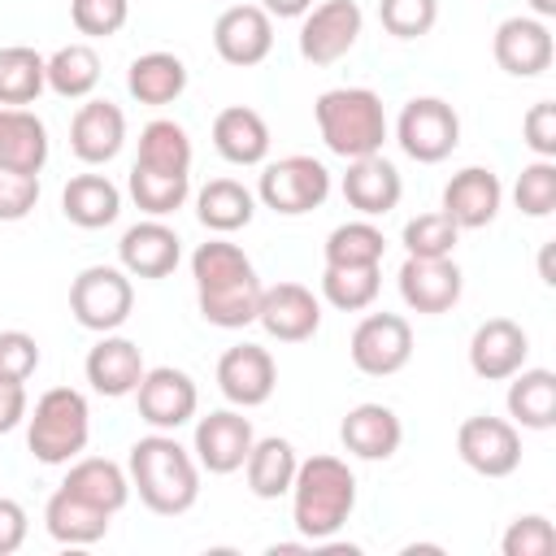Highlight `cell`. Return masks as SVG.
Here are the masks:
<instances>
[{
  "label": "cell",
  "mask_w": 556,
  "mask_h": 556,
  "mask_svg": "<svg viewBox=\"0 0 556 556\" xmlns=\"http://www.w3.org/2000/svg\"><path fill=\"white\" fill-rule=\"evenodd\" d=\"M130 491L156 517H182L200 500V460L174 439V430H152L130 443L126 456Z\"/></svg>",
  "instance_id": "cell-1"
},
{
  "label": "cell",
  "mask_w": 556,
  "mask_h": 556,
  "mask_svg": "<svg viewBox=\"0 0 556 556\" xmlns=\"http://www.w3.org/2000/svg\"><path fill=\"white\" fill-rule=\"evenodd\" d=\"M287 495L291 521L304 543H330L356 508V473L339 456H308L295 465V482Z\"/></svg>",
  "instance_id": "cell-2"
},
{
  "label": "cell",
  "mask_w": 556,
  "mask_h": 556,
  "mask_svg": "<svg viewBox=\"0 0 556 556\" xmlns=\"http://www.w3.org/2000/svg\"><path fill=\"white\" fill-rule=\"evenodd\" d=\"M313 122H317L321 143L343 161L382 152V143L391 135L382 96L369 91V87H330V91H321L313 100Z\"/></svg>",
  "instance_id": "cell-3"
},
{
  "label": "cell",
  "mask_w": 556,
  "mask_h": 556,
  "mask_svg": "<svg viewBox=\"0 0 556 556\" xmlns=\"http://www.w3.org/2000/svg\"><path fill=\"white\" fill-rule=\"evenodd\" d=\"M91 439L87 395L74 387H48L26 413V447L39 465H70Z\"/></svg>",
  "instance_id": "cell-4"
},
{
  "label": "cell",
  "mask_w": 556,
  "mask_h": 556,
  "mask_svg": "<svg viewBox=\"0 0 556 556\" xmlns=\"http://www.w3.org/2000/svg\"><path fill=\"white\" fill-rule=\"evenodd\" d=\"M330 195V169L317 156L291 152L278 161L261 165V182H256V200L265 208H274L278 217H304L313 208H321Z\"/></svg>",
  "instance_id": "cell-5"
},
{
  "label": "cell",
  "mask_w": 556,
  "mask_h": 556,
  "mask_svg": "<svg viewBox=\"0 0 556 556\" xmlns=\"http://www.w3.org/2000/svg\"><path fill=\"white\" fill-rule=\"evenodd\" d=\"M135 308V282L122 265H87L70 282V313L83 330L109 334L122 330Z\"/></svg>",
  "instance_id": "cell-6"
},
{
  "label": "cell",
  "mask_w": 556,
  "mask_h": 556,
  "mask_svg": "<svg viewBox=\"0 0 556 556\" xmlns=\"http://www.w3.org/2000/svg\"><path fill=\"white\" fill-rule=\"evenodd\" d=\"M395 143L417 165H439L460 143V117L439 96H413L395 117Z\"/></svg>",
  "instance_id": "cell-7"
},
{
  "label": "cell",
  "mask_w": 556,
  "mask_h": 556,
  "mask_svg": "<svg viewBox=\"0 0 556 556\" xmlns=\"http://www.w3.org/2000/svg\"><path fill=\"white\" fill-rule=\"evenodd\" d=\"M348 356L369 378H391L413 361V326L400 313H369L348 339Z\"/></svg>",
  "instance_id": "cell-8"
},
{
  "label": "cell",
  "mask_w": 556,
  "mask_h": 556,
  "mask_svg": "<svg viewBox=\"0 0 556 556\" xmlns=\"http://www.w3.org/2000/svg\"><path fill=\"white\" fill-rule=\"evenodd\" d=\"M456 456L482 478H508L521 465V434L508 417H465L456 430Z\"/></svg>",
  "instance_id": "cell-9"
},
{
  "label": "cell",
  "mask_w": 556,
  "mask_h": 556,
  "mask_svg": "<svg viewBox=\"0 0 556 556\" xmlns=\"http://www.w3.org/2000/svg\"><path fill=\"white\" fill-rule=\"evenodd\" d=\"M365 13L356 0H321L300 17V56L308 65H334L361 39Z\"/></svg>",
  "instance_id": "cell-10"
},
{
  "label": "cell",
  "mask_w": 556,
  "mask_h": 556,
  "mask_svg": "<svg viewBox=\"0 0 556 556\" xmlns=\"http://www.w3.org/2000/svg\"><path fill=\"white\" fill-rule=\"evenodd\" d=\"M395 282H400V300L426 317L452 313L465 291V274L452 256H404Z\"/></svg>",
  "instance_id": "cell-11"
},
{
  "label": "cell",
  "mask_w": 556,
  "mask_h": 556,
  "mask_svg": "<svg viewBox=\"0 0 556 556\" xmlns=\"http://www.w3.org/2000/svg\"><path fill=\"white\" fill-rule=\"evenodd\" d=\"M135 404L152 430H178L195 417L200 391H195V378L187 369L156 365V369H143L139 387H135Z\"/></svg>",
  "instance_id": "cell-12"
},
{
  "label": "cell",
  "mask_w": 556,
  "mask_h": 556,
  "mask_svg": "<svg viewBox=\"0 0 556 556\" xmlns=\"http://www.w3.org/2000/svg\"><path fill=\"white\" fill-rule=\"evenodd\" d=\"M491 56L504 74L513 78H539L543 70H552V56H556V43H552V30L543 17H530V13H517V17H504L491 35Z\"/></svg>",
  "instance_id": "cell-13"
},
{
  "label": "cell",
  "mask_w": 556,
  "mask_h": 556,
  "mask_svg": "<svg viewBox=\"0 0 556 556\" xmlns=\"http://www.w3.org/2000/svg\"><path fill=\"white\" fill-rule=\"evenodd\" d=\"M252 443H256L252 421H248L239 408H217V413H208V417H200V421H195L191 456L200 460V469H208V473H217V478H222V473L243 469V460H248Z\"/></svg>",
  "instance_id": "cell-14"
},
{
  "label": "cell",
  "mask_w": 556,
  "mask_h": 556,
  "mask_svg": "<svg viewBox=\"0 0 556 556\" xmlns=\"http://www.w3.org/2000/svg\"><path fill=\"white\" fill-rule=\"evenodd\" d=\"M256 321L278 343H304L321 330V300L304 282H274V287H261Z\"/></svg>",
  "instance_id": "cell-15"
},
{
  "label": "cell",
  "mask_w": 556,
  "mask_h": 556,
  "mask_svg": "<svg viewBox=\"0 0 556 556\" xmlns=\"http://www.w3.org/2000/svg\"><path fill=\"white\" fill-rule=\"evenodd\" d=\"M213 52L226 65H261L274 52V17L261 4H230L213 22Z\"/></svg>",
  "instance_id": "cell-16"
},
{
  "label": "cell",
  "mask_w": 556,
  "mask_h": 556,
  "mask_svg": "<svg viewBox=\"0 0 556 556\" xmlns=\"http://www.w3.org/2000/svg\"><path fill=\"white\" fill-rule=\"evenodd\" d=\"M278 387V365L261 343H235L217 361V391L235 408H261Z\"/></svg>",
  "instance_id": "cell-17"
},
{
  "label": "cell",
  "mask_w": 556,
  "mask_h": 556,
  "mask_svg": "<svg viewBox=\"0 0 556 556\" xmlns=\"http://www.w3.org/2000/svg\"><path fill=\"white\" fill-rule=\"evenodd\" d=\"M178 261H182V239L161 217H143V222L126 226V235L117 243V265L130 278H169L178 269Z\"/></svg>",
  "instance_id": "cell-18"
},
{
  "label": "cell",
  "mask_w": 556,
  "mask_h": 556,
  "mask_svg": "<svg viewBox=\"0 0 556 556\" xmlns=\"http://www.w3.org/2000/svg\"><path fill=\"white\" fill-rule=\"evenodd\" d=\"M504 204V182L495 178V169L486 165H465L447 178L443 187V213L460 226V230H482L500 217Z\"/></svg>",
  "instance_id": "cell-19"
},
{
  "label": "cell",
  "mask_w": 556,
  "mask_h": 556,
  "mask_svg": "<svg viewBox=\"0 0 556 556\" xmlns=\"http://www.w3.org/2000/svg\"><path fill=\"white\" fill-rule=\"evenodd\" d=\"M530 356V334L513 317H486L469 339V369L486 382H508Z\"/></svg>",
  "instance_id": "cell-20"
},
{
  "label": "cell",
  "mask_w": 556,
  "mask_h": 556,
  "mask_svg": "<svg viewBox=\"0 0 556 556\" xmlns=\"http://www.w3.org/2000/svg\"><path fill=\"white\" fill-rule=\"evenodd\" d=\"M126 143V113L113 100H83L70 122V152L83 165H109Z\"/></svg>",
  "instance_id": "cell-21"
},
{
  "label": "cell",
  "mask_w": 556,
  "mask_h": 556,
  "mask_svg": "<svg viewBox=\"0 0 556 556\" xmlns=\"http://www.w3.org/2000/svg\"><path fill=\"white\" fill-rule=\"evenodd\" d=\"M143 369H148V365H143L139 343L126 339V334H117V330L100 334V343H96V348L87 352V361H83V374H87L91 391H96V395H109V400L135 395Z\"/></svg>",
  "instance_id": "cell-22"
},
{
  "label": "cell",
  "mask_w": 556,
  "mask_h": 556,
  "mask_svg": "<svg viewBox=\"0 0 556 556\" xmlns=\"http://www.w3.org/2000/svg\"><path fill=\"white\" fill-rule=\"evenodd\" d=\"M339 443L356 456V460H391L404 443V426L395 417V408L378 404V400H365V404H352L339 421Z\"/></svg>",
  "instance_id": "cell-23"
},
{
  "label": "cell",
  "mask_w": 556,
  "mask_h": 556,
  "mask_svg": "<svg viewBox=\"0 0 556 556\" xmlns=\"http://www.w3.org/2000/svg\"><path fill=\"white\" fill-rule=\"evenodd\" d=\"M400 195H404V178L382 152L348 161V174H343L348 208H356L361 217H387L400 204Z\"/></svg>",
  "instance_id": "cell-24"
},
{
  "label": "cell",
  "mask_w": 556,
  "mask_h": 556,
  "mask_svg": "<svg viewBox=\"0 0 556 556\" xmlns=\"http://www.w3.org/2000/svg\"><path fill=\"white\" fill-rule=\"evenodd\" d=\"M213 148L230 165H265V156H269V122L248 104H230V109H222L213 117Z\"/></svg>",
  "instance_id": "cell-25"
},
{
  "label": "cell",
  "mask_w": 556,
  "mask_h": 556,
  "mask_svg": "<svg viewBox=\"0 0 556 556\" xmlns=\"http://www.w3.org/2000/svg\"><path fill=\"white\" fill-rule=\"evenodd\" d=\"M61 486L74 491L78 500L104 508L109 517L122 513L126 500H130V473H126L117 460H109V456H74Z\"/></svg>",
  "instance_id": "cell-26"
},
{
  "label": "cell",
  "mask_w": 556,
  "mask_h": 556,
  "mask_svg": "<svg viewBox=\"0 0 556 556\" xmlns=\"http://www.w3.org/2000/svg\"><path fill=\"white\" fill-rule=\"evenodd\" d=\"M43 530L65 547H91V543H100L109 534V513L87 504V500H78L65 486H56L48 495V504H43Z\"/></svg>",
  "instance_id": "cell-27"
},
{
  "label": "cell",
  "mask_w": 556,
  "mask_h": 556,
  "mask_svg": "<svg viewBox=\"0 0 556 556\" xmlns=\"http://www.w3.org/2000/svg\"><path fill=\"white\" fill-rule=\"evenodd\" d=\"M61 213L78 230H104L122 213V191L109 182V174H74L61 191Z\"/></svg>",
  "instance_id": "cell-28"
},
{
  "label": "cell",
  "mask_w": 556,
  "mask_h": 556,
  "mask_svg": "<svg viewBox=\"0 0 556 556\" xmlns=\"http://www.w3.org/2000/svg\"><path fill=\"white\" fill-rule=\"evenodd\" d=\"M295 465H300V456H295V443H291V439H282V434L256 439L252 452H248V460H243L248 491H252L256 500H278V495H287L291 482H295Z\"/></svg>",
  "instance_id": "cell-29"
},
{
  "label": "cell",
  "mask_w": 556,
  "mask_h": 556,
  "mask_svg": "<svg viewBox=\"0 0 556 556\" xmlns=\"http://www.w3.org/2000/svg\"><path fill=\"white\" fill-rule=\"evenodd\" d=\"M195 217L213 235H235L256 217V195L239 178H208L195 191Z\"/></svg>",
  "instance_id": "cell-30"
},
{
  "label": "cell",
  "mask_w": 556,
  "mask_h": 556,
  "mask_svg": "<svg viewBox=\"0 0 556 556\" xmlns=\"http://www.w3.org/2000/svg\"><path fill=\"white\" fill-rule=\"evenodd\" d=\"M508 417L521 430H552L556 426V374L552 369H517L508 378Z\"/></svg>",
  "instance_id": "cell-31"
},
{
  "label": "cell",
  "mask_w": 556,
  "mask_h": 556,
  "mask_svg": "<svg viewBox=\"0 0 556 556\" xmlns=\"http://www.w3.org/2000/svg\"><path fill=\"white\" fill-rule=\"evenodd\" d=\"M48 165V126L30 109L0 104V169L39 174Z\"/></svg>",
  "instance_id": "cell-32"
},
{
  "label": "cell",
  "mask_w": 556,
  "mask_h": 556,
  "mask_svg": "<svg viewBox=\"0 0 556 556\" xmlns=\"http://www.w3.org/2000/svg\"><path fill=\"white\" fill-rule=\"evenodd\" d=\"M126 91H130L139 104H152V109L174 104V100L187 91V65H182V56L161 52V48L135 56L130 70H126Z\"/></svg>",
  "instance_id": "cell-33"
},
{
  "label": "cell",
  "mask_w": 556,
  "mask_h": 556,
  "mask_svg": "<svg viewBox=\"0 0 556 556\" xmlns=\"http://www.w3.org/2000/svg\"><path fill=\"white\" fill-rule=\"evenodd\" d=\"M195 304H200V317L217 330H243L256 321V308H261V278L256 274H243V278H230V282H217V287H204L195 291Z\"/></svg>",
  "instance_id": "cell-34"
},
{
  "label": "cell",
  "mask_w": 556,
  "mask_h": 556,
  "mask_svg": "<svg viewBox=\"0 0 556 556\" xmlns=\"http://www.w3.org/2000/svg\"><path fill=\"white\" fill-rule=\"evenodd\" d=\"M191 135L174 117H152L139 130V156L135 165L156 169V174H191Z\"/></svg>",
  "instance_id": "cell-35"
},
{
  "label": "cell",
  "mask_w": 556,
  "mask_h": 556,
  "mask_svg": "<svg viewBox=\"0 0 556 556\" xmlns=\"http://www.w3.org/2000/svg\"><path fill=\"white\" fill-rule=\"evenodd\" d=\"M43 87H48V56H39L26 43L0 48V104L4 109L35 104Z\"/></svg>",
  "instance_id": "cell-36"
},
{
  "label": "cell",
  "mask_w": 556,
  "mask_h": 556,
  "mask_svg": "<svg viewBox=\"0 0 556 556\" xmlns=\"http://www.w3.org/2000/svg\"><path fill=\"white\" fill-rule=\"evenodd\" d=\"M100 83V52L91 43H65L48 56V91L61 100H87Z\"/></svg>",
  "instance_id": "cell-37"
},
{
  "label": "cell",
  "mask_w": 556,
  "mask_h": 556,
  "mask_svg": "<svg viewBox=\"0 0 556 556\" xmlns=\"http://www.w3.org/2000/svg\"><path fill=\"white\" fill-rule=\"evenodd\" d=\"M382 269L378 265H326L321 269V300L339 313H361L378 300Z\"/></svg>",
  "instance_id": "cell-38"
},
{
  "label": "cell",
  "mask_w": 556,
  "mask_h": 556,
  "mask_svg": "<svg viewBox=\"0 0 556 556\" xmlns=\"http://www.w3.org/2000/svg\"><path fill=\"white\" fill-rule=\"evenodd\" d=\"M130 200L148 213V217H169L187 204L191 195V174H156V169H143V165H130Z\"/></svg>",
  "instance_id": "cell-39"
},
{
  "label": "cell",
  "mask_w": 556,
  "mask_h": 556,
  "mask_svg": "<svg viewBox=\"0 0 556 556\" xmlns=\"http://www.w3.org/2000/svg\"><path fill=\"white\" fill-rule=\"evenodd\" d=\"M382 252H387V239L382 230L374 226V217H356V222H343L326 235V265H382Z\"/></svg>",
  "instance_id": "cell-40"
},
{
  "label": "cell",
  "mask_w": 556,
  "mask_h": 556,
  "mask_svg": "<svg viewBox=\"0 0 556 556\" xmlns=\"http://www.w3.org/2000/svg\"><path fill=\"white\" fill-rule=\"evenodd\" d=\"M456 239H460V226L439 208V213H417L404 222V252L408 256H452L456 252Z\"/></svg>",
  "instance_id": "cell-41"
},
{
  "label": "cell",
  "mask_w": 556,
  "mask_h": 556,
  "mask_svg": "<svg viewBox=\"0 0 556 556\" xmlns=\"http://www.w3.org/2000/svg\"><path fill=\"white\" fill-rule=\"evenodd\" d=\"M513 200L526 217H547L556 208V161L547 156H534L521 174H517V187H513Z\"/></svg>",
  "instance_id": "cell-42"
},
{
  "label": "cell",
  "mask_w": 556,
  "mask_h": 556,
  "mask_svg": "<svg viewBox=\"0 0 556 556\" xmlns=\"http://www.w3.org/2000/svg\"><path fill=\"white\" fill-rule=\"evenodd\" d=\"M378 22L395 39H421L439 22V0H378Z\"/></svg>",
  "instance_id": "cell-43"
},
{
  "label": "cell",
  "mask_w": 556,
  "mask_h": 556,
  "mask_svg": "<svg viewBox=\"0 0 556 556\" xmlns=\"http://www.w3.org/2000/svg\"><path fill=\"white\" fill-rule=\"evenodd\" d=\"M500 552L504 556H552L556 552V526L543 513H521L508 521Z\"/></svg>",
  "instance_id": "cell-44"
},
{
  "label": "cell",
  "mask_w": 556,
  "mask_h": 556,
  "mask_svg": "<svg viewBox=\"0 0 556 556\" xmlns=\"http://www.w3.org/2000/svg\"><path fill=\"white\" fill-rule=\"evenodd\" d=\"M130 0H70V22L87 39H109L126 26Z\"/></svg>",
  "instance_id": "cell-45"
},
{
  "label": "cell",
  "mask_w": 556,
  "mask_h": 556,
  "mask_svg": "<svg viewBox=\"0 0 556 556\" xmlns=\"http://www.w3.org/2000/svg\"><path fill=\"white\" fill-rule=\"evenodd\" d=\"M39 204V174L0 169V222H22Z\"/></svg>",
  "instance_id": "cell-46"
},
{
  "label": "cell",
  "mask_w": 556,
  "mask_h": 556,
  "mask_svg": "<svg viewBox=\"0 0 556 556\" xmlns=\"http://www.w3.org/2000/svg\"><path fill=\"white\" fill-rule=\"evenodd\" d=\"M39 369V343L26 330H0V378L26 382Z\"/></svg>",
  "instance_id": "cell-47"
},
{
  "label": "cell",
  "mask_w": 556,
  "mask_h": 556,
  "mask_svg": "<svg viewBox=\"0 0 556 556\" xmlns=\"http://www.w3.org/2000/svg\"><path fill=\"white\" fill-rule=\"evenodd\" d=\"M521 139L534 156H547L556 161V104L552 100H539L530 104V113L521 117Z\"/></svg>",
  "instance_id": "cell-48"
},
{
  "label": "cell",
  "mask_w": 556,
  "mask_h": 556,
  "mask_svg": "<svg viewBox=\"0 0 556 556\" xmlns=\"http://www.w3.org/2000/svg\"><path fill=\"white\" fill-rule=\"evenodd\" d=\"M30 534V517L13 495H0V556H13Z\"/></svg>",
  "instance_id": "cell-49"
},
{
  "label": "cell",
  "mask_w": 556,
  "mask_h": 556,
  "mask_svg": "<svg viewBox=\"0 0 556 556\" xmlns=\"http://www.w3.org/2000/svg\"><path fill=\"white\" fill-rule=\"evenodd\" d=\"M30 413V395H26V382H13V378H0V434L17 430Z\"/></svg>",
  "instance_id": "cell-50"
},
{
  "label": "cell",
  "mask_w": 556,
  "mask_h": 556,
  "mask_svg": "<svg viewBox=\"0 0 556 556\" xmlns=\"http://www.w3.org/2000/svg\"><path fill=\"white\" fill-rule=\"evenodd\" d=\"M261 9L269 17H304L313 9V0H261Z\"/></svg>",
  "instance_id": "cell-51"
},
{
  "label": "cell",
  "mask_w": 556,
  "mask_h": 556,
  "mask_svg": "<svg viewBox=\"0 0 556 556\" xmlns=\"http://www.w3.org/2000/svg\"><path fill=\"white\" fill-rule=\"evenodd\" d=\"M539 278L552 287L556 282V274H552V243H543V252H539Z\"/></svg>",
  "instance_id": "cell-52"
},
{
  "label": "cell",
  "mask_w": 556,
  "mask_h": 556,
  "mask_svg": "<svg viewBox=\"0 0 556 556\" xmlns=\"http://www.w3.org/2000/svg\"><path fill=\"white\" fill-rule=\"evenodd\" d=\"M526 4H530V17H543V22L556 17V0H526Z\"/></svg>",
  "instance_id": "cell-53"
}]
</instances>
